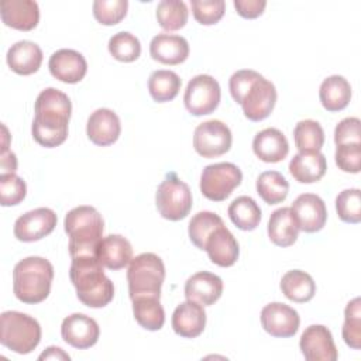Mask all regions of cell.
Returning a JSON list of instances; mask_svg holds the SVG:
<instances>
[{
	"mask_svg": "<svg viewBox=\"0 0 361 361\" xmlns=\"http://www.w3.org/2000/svg\"><path fill=\"white\" fill-rule=\"evenodd\" d=\"M32 120V138L42 147L54 148L68 138V124L72 103L63 92L55 87L44 89L35 100Z\"/></svg>",
	"mask_w": 361,
	"mask_h": 361,
	"instance_id": "1",
	"label": "cell"
},
{
	"mask_svg": "<svg viewBox=\"0 0 361 361\" xmlns=\"http://www.w3.org/2000/svg\"><path fill=\"white\" fill-rule=\"evenodd\" d=\"M69 278L76 289L78 299L87 307H104L113 300L114 285L103 272L96 255H78L72 258Z\"/></svg>",
	"mask_w": 361,
	"mask_h": 361,
	"instance_id": "2",
	"label": "cell"
},
{
	"mask_svg": "<svg viewBox=\"0 0 361 361\" xmlns=\"http://www.w3.org/2000/svg\"><path fill=\"white\" fill-rule=\"evenodd\" d=\"M69 237L71 258L78 255H96L103 238L104 221L102 214L92 206H78L69 210L63 220Z\"/></svg>",
	"mask_w": 361,
	"mask_h": 361,
	"instance_id": "3",
	"label": "cell"
},
{
	"mask_svg": "<svg viewBox=\"0 0 361 361\" xmlns=\"http://www.w3.org/2000/svg\"><path fill=\"white\" fill-rule=\"evenodd\" d=\"M54 279L52 264L42 257H27L13 269V292L16 298L28 305L45 300Z\"/></svg>",
	"mask_w": 361,
	"mask_h": 361,
	"instance_id": "4",
	"label": "cell"
},
{
	"mask_svg": "<svg viewBox=\"0 0 361 361\" xmlns=\"http://www.w3.org/2000/svg\"><path fill=\"white\" fill-rule=\"evenodd\" d=\"M165 279V265L154 252H142L131 259L127 271L128 293L131 300L140 296L161 298Z\"/></svg>",
	"mask_w": 361,
	"mask_h": 361,
	"instance_id": "5",
	"label": "cell"
},
{
	"mask_svg": "<svg viewBox=\"0 0 361 361\" xmlns=\"http://www.w3.org/2000/svg\"><path fill=\"white\" fill-rule=\"evenodd\" d=\"M0 343L17 354L31 353L41 341L39 323L21 312H3L0 317Z\"/></svg>",
	"mask_w": 361,
	"mask_h": 361,
	"instance_id": "6",
	"label": "cell"
},
{
	"mask_svg": "<svg viewBox=\"0 0 361 361\" xmlns=\"http://www.w3.org/2000/svg\"><path fill=\"white\" fill-rule=\"evenodd\" d=\"M155 204L159 214L171 221L185 219L192 209V192L175 172L165 175L155 193Z\"/></svg>",
	"mask_w": 361,
	"mask_h": 361,
	"instance_id": "7",
	"label": "cell"
},
{
	"mask_svg": "<svg viewBox=\"0 0 361 361\" xmlns=\"http://www.w3.org/2000/svg\"><path fill=\"white\" fill-rule=\"evenodd\" d=\"M243 173L231 162H219L204 166L200 175V192L213 202L226 200L241 183Z\"/></svg>",
	"mask_w": 361,
	"mask_h": 361,
	"instance_id": "8",
	"label": "cell"
},
{
	"mask_svg": "<svg viewBox=\"0 0 361 361\" xmlns=\"http://www.w3.org/2000/svg\"><path fill=\"white\" fill-rule=\"evenodd\" d=\"M221 92L219 82L210 75H196L185 89L183 103L193 116L213 113L220 103Z\"/></svg>",
	"mask_w": 361,
	"mask_h": 361,
	"instance_id": "9",
	"label": "cell"
},
{
	"mask_svg": "<svg viewBox=\"0 0 361 361\" xmlns=\"http://www.w3.org/2000/svg\"><path fill=\"white\" fill-rule=\"evenodd\" d=\"M233 135L230 128L220 120L200 123L193 133L195 151L203 158H216L231 148Z\"/></svg>",
	"mask_w": 361,
	"mask_h": 361,
	"instance_id": "10",
	"label": "cell"
},
{
	"mask_svg": "<svg viewBox=\"0 0 361 361\" xmlns=\"http://www.w3.org/2000/svg\"><path fill=\"white\" fill-rule=\"evenodd\" d=\"M276 103V89L272 82L262 75L250 86L241 100L244 116L251 121H261L267 118Z\"/></svg>",
	"mask_w": 361,
	"mask_h": 361,
	"instance_id": "11",
	"label": "cell"
},
{
	"mask_svg": "<svg viewBox=\"0 0 361 361\" xmlns=\"http://www.w3.org/2000/svg\"><path fill=\"white\" fill-rule=\"evenodd\" d=\"M56 213L49 207H38L20 216L14 223V235L23 243H32L51 234L56 226Z\"/></svg>",
	"mask_w": 361,
	"mask_h": 361,
	"instance_id": "12",
	"label": "cell"
},
{
	"mask_svg": "<svg viewBox=\"0 0 361 361\" xmlns=\"http://www.w3.org/2000/svg\"><path fill=\"white\" fill-rule=\"evenodd\" d=\"M299 313L285 303L272 302L264 306L261 310V326L274 337H293L299 330Z\"/></svg>",
	"mask_w": 361,
	"mask_h": 361,
	"instance_id": "13",
	"label": "cell"
},
{
	"mask_svg": "<svg viewBox=\"0 0 361 361\" xmlns=\"http://www.w3.org/2000/svg\"><path fill=\"white\" fill-rule=\"evenodd\" d=\"M299 347L307 361H336L338 357L331 331L323 324L309 326L300 336Z\"/></svg>",
	"mask_w": 361,
	"mask_h": 361,
	"instance_id": "14",
	"label": "cell"
},
{
	"mask_svg": "<svg viewBox=\"0 0 361 361\" xmlns=\"http://www.w3.org/2000/svg\"><path fill=\"white\" fill-rule=\"evenodd\" d=\"M61 336L69 345L85 350L97 343L100 329L94 319L83 313H73L62 320Z\"/></svg>",
	"mask_w": 361,
	"mask_h": 361,
	"instance_id": "15",
	"label": "cell"
},
{
	"mask_svg": "<svg viewBox=\"0 0 361 361\" xmlns=\"http://www.w3.org/2000/svg\"><path fill=\"white\" fill-rule=\"evenodd\" d=\"M299 230L305 233L320 231L327 220V209L323 199L314 193H302L292 203Z\"/></svg>",
	"mask_w": 361,
	"mask_h": 361,
	"instance_id": "16",
	"label": "cell"
},
{
	"mask_svg": "<svg viewBox=\"0 0 361 361\" xmlns=\"http://www.w3.org/2000/svg\"><path fill=\"white\" fill-rule=\"evenodd\" d=\"M48 68L55 79L63 83H78L87 72V62L80 52L62 48L51 55Z\"/></svg>",
	"mask_w": 361,
	"mask_h": 361,
	"instance_id": "17",
	"label": "cell"
},
{
	"mask_svg": "<svg viewBox=\"0 0 361 361\" xmlns=\"http://www.w3.org/2000/svg\"><path fill=\"white\" fill-rule=\"evenodd\" d=\"M120 133V118L110 109H97L87 118V138L99 147H107L114 144L118 140Z\"/></svg>",
	"mask_w": 361,
	"mask_h": 361,
	"instance_id": "18",
	"label": "cell"
},
{
	"mask_svg": "<svg viewBox=\"0 0 361 361\" xmlns=\"http://www.w3.org/2000/svg\"><path fill=\"white\" fill-rule=\"evenodd\" d=\"M204 250L209 259L219 267H231L240 255V245L231 231L223 224L214 228L206 240Z\"/></svg>",
	"mask_w": 361,
	"mask_h": 361,
	"instance_id": "19",
	"label": "cell"
},
{
	"mask_svg": "<svg viewBox=\"0 0 361 361\" xmlns=\"http://www.w3.org/2000/svg\"><path fill=\"white\" fill-rule=\"evenodd\" d=\"M1 21L14 30L31 31L39 21V7L34 0H3Z\"/></svg>",
	"mask_w": 361,
	"mask_h": 361,
	"instance_id": "20",
	"label": "cell"
},
{
	"mask_svg": "<svg viewBox=\"0 0 361 361\" xmlns=\"http://www.w3.org/2000/svg\"><path fill=\"white\" fill-rule=\"evenodd\" d=\"M173 331L185 338H195L200 336L206 327V312L203 305L186 300L176 306L172 314Z\"/></svg>",
	"mask_w": 361,
	"mask_h": 361,
	"instance_id": "21",
	"label": "cell"
},
{
	"mask_svg": "<svg viewBox=\"0 0 361 361\" xmlns=\"http://www.w3.org/2000/svg\"><path fill=\"white\" fill-rule=\"evenodd\" d=\"M223 293V281L216 274L200 271L188 278L185 283V296L189 300L203 306H210L220 299Z\"/></svg>",
	"mask_w": 361,
	"mask_h": 361,
	"instance_id": "22",
	"label": "cell"
},
{
	"mask_svg": "<svg viewBox=\"0 0 361 361\" xmlns=\"http://www.w3.org/2000/svg\"><path fill=\"white\" fill-rule=\"evenodd\" d=\"M149 54L164 65H179L189 56V44L180 35L161 32L151 39Z\"/></svg>",
	"mask_w": 361,
	"mask_h": 361,
	"instance_id": "23",
	"label": "cell"
},
{
	"mask_svg": "<svg viewBox=\"0 0 361 361\" xmlns=\"http://www.w3.org/2000/svg\"><path fill=\"white\" fill-rule=\"evenodd\" d=\"M96 257L103 267L117 271L131 262L133 247L126 237L120 234H110L102 238L96 251Z\"/></svg>",
	"mask_w": 361,
	"mask_h": 361,
	"instance_id": "24",
	"label": "cell"
},
{
	"mask_svg": "<svg viewBox=\"0 0 361 361\" xmlns=\"http://www.w3.org/2000/svg\"><path fill=\"white\" fill-rule=\"evenodd\" d=\"M252 149L261 161L275 164L286 158L289 152V142L282 131L269 127L255 134L252 141Z\"/></svg>",
	"mask_w": 361,
	"mask_h": 361,
	"instance_id": "25",
	"label": "cell"
},
{
	"mask_svg": "<svg viewBox=\"0 0 361 361\" xmlns=\"http://www.w3.org/2000/svg\"><path fill=\"white\" fill-rule=\"evenodd\" d=\"M7 65L18 75L35 73L42 63V51L38 44L32 41H18L7 51Z\"/></svg>",
	"mask_w": 361,
	"mask_h": 361,
	"instance_id": "26",
	"label": "cell"
},
{
	"mask_svg": "<svg viewBox=\"0 0 361 361\" xmlns=\"http://www.w3.org/2000/svg\"><path fill=\"white\" fill-rule=\"evenodd\" d=\"M299 226L290 207H279L271 213L268 237L278 247H290L298 240Z\"/></svg>",
	"mask_w": 361,
	"mask_h": 361,
	"instance_id": "27",
	"label": "cell"
},
{
	"mask_svg": "<svg viewBox=\"0 0 361 361\" xmlns=\"http://www.w3.org/2000/svg\"><path fill=\"white\" fill-rule=\"evenodd\" d=\"M327 171L326 157L317 152H298L289 162V172L299 183L320 180Z\"/></svg>",
	"mask_w": 361,
	"mask_h": 361,
	"instance_id": "28",
	"label": "cell"
},
{
	"mask_svg": "<svg viewBox=\"0 0 361 361\" xmlns=\"http://www.w3.org/2000/svg\"><path fill=\"white\" fill-rule=\"evenodd\" d=\"M319 97L327 111H340L345 109L351 100V86L348 80L340 75L329 76L320 85Z\"/></svg>",
	"mask_w": 361,
	"mask_h": 361,
	"instance_id": "29",
	"label": "cell"
},
{
	"mask_svg": "<svg viewBox=\"0 0 361 361\" xmlns=\"http://www.w3.org/2000/svg\"><path fill=\"white\" fill-rule=\"evenodd\" d=\"M282 293L292 302H309L316 293V282L313 278L300 269L288 271L281 279Z\"/></svg>",
	"mask_w": 361,
	"mask_h": 361,
	"instance_id": "30",
	"label": "cell"
},
{
	"mask_svg": "<svg viewBox=\"0 0 361 361\" xmlns=\"http://www.w3.org/2000/svg\"><path fill=\"white\" fill-rule=\"evenodd\" d=\"M133 313L137 323L149 331L161 330L165 323V312L155 296H140L133 299Z\"/></svg>",
	"mask_w": 361,
	"mask_h": 361,
	"instance_id": "31",
	"label": "cell"
},
{
	"mask_svg": "<svg viewBox=\"0 0 361 361\" xmlns=\"http://www.w3.org/2000/svg\"><path fill=\"white\" fill-rule=\"evenodd\" d=\"M227 213L233 224L244 231L255 230L261 221V209L258 203L250 196L235 197L230 203Z\"/></svg>",
	"mask_w": 361,
	"mask_h": 361,
	"instance_id": "32",
	"label": "cell"
},
{
	"mask_svg": "<svg viewBox=\"0 0 361 361\" xmlns=\"http://www.w3.org/2000/svg\"><path fill=\"white\" fill-rule=\"evenodd\" d=\"M182 80L173 71L159 69L154 71L148 79V90L151 97L158 102H169L175 99L180 90Z\"/></svg>",
	"mask_w": 361,
	"mask_h": 361,
	"instance_id": "33",
	"label": "cell"
},
{
	"mask_svg": "<svg viewBox=\"0 0 361 361\" xmlns=\"http://www.w3.org/2000/svg\"><path fill=\"white\" fill-rule=\"evenodd\" d=\"M289 192L285 176L276 171H265L257 178V193L267 204L282 203Z\"/></svg>",
	"mask_w": 361,
	"mask_h": 361,
	"instance_id": "34",
	"label": "cell"
},
{
	"mask_svg": "<svg viewBox=\"0 0 361 361\" xmlns=\"http://www.w3.org/2000/svg\"><path fill=\"white\" fill-rule=\"evenodd\" d=\"M293 140L299 152H317L324 144V131L314 120H300L293 128Z\"/></svg>",
	"mask_w": 361,
	"mask_h": 361,
	"instance_id": "35",
	"label": "cell"
},
{
	"mask_svg": "<svg viewBox=\"0 0 361 361\" xmlns=\"http://www.w3.org/2000/svg\"><path fill=\"white\" fill-rule=\"evenodd\" d=\"M188 6L182 0H162L157 6L158 24L165 31H178L188 23Z\"/></svg>",
	"mask_w": 361,
	"mask_h": 361,
	"instance_id": "36",
	"label": "cell"
},
{
	"mask_svg": "<svg viewBox=\"0 0 361 361\" xmlns=\"http://www.w3.org/2000/svg\"><path fill=\"white\" fill-rule=\"evenodd\" d=\"M223 219L213 213V212H199L196 213L190 221H189V238L192 241V244L199 248V250H204V244L207 237L210 235V233L223 226Z\"/></svg>",
	"mask_w": 361,
	"mask_h": 361,
	"instance_id": "37",
	"label": "cell"
},
{
	"mask_svg": "<svg viewBox=\"0 0 361 361\" xmlns=\"http://www.w3.org/2000/svg\"><path fill=\"white\" fill-rule=\"evenodd\" d=\"M109 52L120 62H134L141 54L140 39L127 31H120L109 39Z\"/></svg>",
	"mask_w": 361,
	"mask_h": 361,
	"instance_id": "38",
	"label": "cell"
},
{
	"mask_svg": "<svg viewBox=\"0 0 361 361\" xmlns=\"http://www.w3.org/2000/svg\"><path fill=\"white\" fill-rule=\"evenodd\" d=\"M345 344L354 350L361 347V299L350 300L344 310V324L341 330Z\"/></svg>",
	"mask_w": 361,
	"mask_h": 361,
	"instance_id": "39",
	"label": "cell"
},
{
	"mask_svg": "<svg viewBox=\"0 0 361 361\" xmlns=\"http://www.w3.org/2000/svg\"><path fill=\"white\" fill-rule=\"evenodd\" d=\"M336 210L344 223L357 224L361 221V192L357 188L344 189L336 197Z\"/></svg>",
	"mask_w": 361,
	"mask_h": 361,
	"instance_id": "40",
	"label": "cell"
},
{
	"mask_svg": "<svg viewBox=\"0 0 361 361\" xmlns=\"http://www.w3.org/2000/svg\"><path fill=\"white\" fill-rule=\"evenodd\" d=\"M127 0H96L93 3V16L103 25H116L127 14Z\"/></svg>",
	"mask_w": 361,
	"mask_h": 361,
	"instance_id": "41",
	"label": "cell"
},
{
	"mask_svg": "<svg viewBox=\"0 0 361 361\" xmlns=\"http://www.w3.org/2000/svg\"><path fill=\"white\" fill-rule=\"evenodd\" d=\"M27 195L25 180L16 173L0 175V200L1 206H16Z\"/></svg>",
	"mask_w": 361,
	"mask_h": 361,
	"instance_id": "42",
	"label": "cell"
},
{
	"mask_svg": "<svg viewBox=\"0 0 361 361\" xmlns=\"http://www.w3.org/2000/svg\"><path fill=\"white\" fill-rule=\"evenodd\" d=\"M192 13L195 20L202 25L219 23L226 11L223 0H192Z\"/></svg>",
	"mask_w": 361,
	"mask_h": 361,
	"instance_id": "43",
	"label": "cell"
},
{
	"mask_svg": "<svg viewBox=\"0 0 361 361\" xmlns=\"http://www.w3.org/2000/svg\"><path fill=\"white\" fill-rule=\"evenodd\" d=\"M336 164L343 172L358 173L361 161V144H340L336 147Z\"/></svg>",
	"mask_w": 361,
	"mask_h": 361,
	"instance_id": "44",
	"label": "cell"
},
{
	"mask_svg": "<svg viewBox=\"0 0 361 361\" xmlns=\"http://www.w3.org/2000/svg\"><path fill=\"white\" fill-rule=\"evenodd\" d=\"M261 75L252 69H241L231 75L228 80V89L231 93V97L235 103H241L244 94L250 89V86L259 78Z\"/></svg>",
	"mask_w": 361,
	"mask_h": 361,
	"instance_id": "45",
	"label": "cell"
},
{
	"mask_svg": "<svg viewBox=\"0 0 361 361\" xmlns=\"http://www.w3.org/2000/svg\"><path fill=\"white\" fill-rule=\"evenodd\" d=\"M360 118L357 117H347L343 118L334 130V142L336 145L340 144H361L360 141Z\"/></svg>",
	"mask_w": 361,
	"mask_h": 361,
	"instance_id": "46",
	"label": "cell"
},
{
	"mask_svg": "<svg viewBox=\"0 0 361 361\" xmlns=\"http://www.w3.org/2000/svg\"><path fill=\"white\" fill-rule=\"evenodd\" d=\"M265 0H234L237 13L244 18H257L265 10Z\"/></svg>",
	"mask_w": 361,
	"mask_h": 361,
	"instance_id": "47",
	"label": "cell"
},
{
	"mask_svg": "<svg viewBox=\"0 0 361 361\" xmlns=\"http://www.w3.org/2000/svg\"><path fill=\"white\" fill-rule=\"evenodd\" d=\"M1 173H14L17 169V159L14 152L11 151H1Z\"/></svg>",
	"mask_w": 361,
	"mask_h": 361,
	"instance_id": "48",
	"label": "cell"
},
{
	"mask_svg": "<svg viewBox=\"0 0 361 361\" xmlns=\"http://www.w3.org/2000/svg\"><path fill=\"white\" fill-rule=\"evenodd\" d=\"M38 360H66V361H69L71 357L62 348L51 345L38 357Z\"/></svg>",
	"mask_w": 361,
	"mask_h": 361,
	"instance_id": "49",
	"label": "cell"
}]
</instances>
